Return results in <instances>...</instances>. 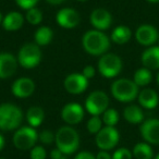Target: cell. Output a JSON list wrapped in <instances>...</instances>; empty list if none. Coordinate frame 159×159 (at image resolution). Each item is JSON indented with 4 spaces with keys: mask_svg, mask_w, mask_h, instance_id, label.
Instances as JSON below:
<instances>
[{
    "mask_svg": "<svg viewBox=\"0 0 159 159\" xmlns=\"http://www.w3.org/2000/svg\"><path fill=\"white\" fill-rule=\"evenodd\" d=\"M77 1H80V2H86V1H89V0H77Z\"/></svg>",
    "mask_w": 159,
    "mask_h": 159,
    "instance_id": "7bdbcfd3",
    "label": "cell"
},
{
    "mask_svg": "<svg viewBox=\"0 0 159 159\" xmlns=\"http://www.w3.org/2000/svg\"><path fill=\"white\" fill-rule=\"evenodd\" d=\"M38 141V133L35 128L22 126L14 132L12 143L20 150H31Z\"/></svg>",
    "mask_w": 159,
    "mask_h": 159,
    "instance_id": "8992f818",
    "label": "cell"
},
{
    "mask_svg": "<svg viewBox=\"0 0 159 159\" xmlns=\"http://www.w3.org/2000/svg\"><path fill=\"white\" fill-rule=\"evenodd\" d=\"M95 72L96 71H95V68H94V66H84V69H83L82 74L84 75L87 80H89V79H93L94 75H95Z\"/></svg>",
    "mask_w": 159,
    "mask_h": 159,
    "instance_id": "836d02e7",
    "label": "cell"
},
{
    "mask_svg": "<svg viewBox=\"0 0 159 159\" xmlns=\"http://www.w3.org/2000/svg\"><path fill=\"white\" fill-rule=\"evenodd\" d=\"M139 104L141 107L148 110L155 109L159 104V96L154 89H144L139 93Z\"/></svg>",
    "mask_w": 159,
    "mask_h": 159,
    "instance_id": "d6986e66",
    "label": "cell"
},
{
    "mask_svg": "<svg viewBox=\"0 0 159 159\" xmlns=\"http://www.w3.org/2000/svg\"><path fill=\"white\" fill-rule=\"evenodd\" d=\"M18 59L10 52H0V79L11 77L18 68Z\"/></svg>",
    "mask_w": 159,
    "mask_h": 159,
    "instance_id": "e0dca14e",
    "label": "cell"
},
{
    "mask_svg": "<svg viewBox=\"0 0 159 159\" xmlns=\"http://www.w3.org/2000/svg\"><path fill=\"white\" fill-rule=\"evenodd\" d=\"M152 80V74L150 72V70H148L147 68H141L139 70H136V72L134 73V77L133 81L139 87L146 86L148 85Z\"/></svg>",
    "mask_w": 159,
    "mask_h": 159,
    "instance_id": "484cf974",
    "label": "cell"
},
{
    "mask_svg": "<svg viewBox=\"0 0 159 159\" xmlns=\"http://www.w3.org/2000/svg\"><path fill=\"white\" fill-rule=\"evenodd\" d=\"M82 46L91 56H102L110 47V39L102 31L91 30L83 35Z\"/></svg>",
    "mask_w": 159,
    "mask_h": 159,
    "instance_id": "6da1fadb",
    "label": "cell"
},
{
    "mask_svg": "<svg viewBox=\"0 0 159 159\" xmlns=\"http://www.w3.org/2000/svg\"><path fill=\"white\" fill-rule=\"evenodd\" d=\"M52 37H53V32L48 26H40L35 32V35H34L35 44H37L39 47L47 46L52 40Z\"/></svg>",
    "mask_w": 159,
    "mask_h": 159,
    "instance_id": "cb8c5ba5",
    "label": "cell"
},
{
    "mask_svg": "<svg viewBox=\"0 0 159 159\" xmlns=\"http://www.w3.org/2000/svg\"><path fill=\"white\" fill-rule=\"evenodd\" d=\"M109 97L105 92H92L85 100V109L92 116H100L108 109Z\"/></svg>",
    "mask_w": 159,
    "mask_h": 159,
    "instance_id": "ba28073f",
    "label": "cell"
},
{
    "mask_svg": "<svg viewBox=\"0 0 159 159\" xmlns=\"http://www.w3.org/2000/svg\"><path fill=\"white\" fill-rule=\"evenodd\" d=\"M123 118L125 121L131 124H139L142 123L144 120V112L141 107L136 105H130L125 107L123 110Z\"/></svg>",
    "mask_w": 159,
    "mask_h": 159,
    "instance_id": "44dd1931",
    "label": "cell"
},
{
    "mask_svg": "<svg viewBox=\"0 0 159 159\" xmlns=\"http://www.w3.org/2000/svg\"><path fill=\"white\" fill-rule=\"evenodd\" d=\"M3 147H5V137L0 133V152L3 149Z\"/></svg>",
    "mask_w": 159,
    "mask_h": 159,
    "instance_id": "f35d334b",
    "label": "cell"
},
{
    "mask_svg": "<svg viewBox=\"0 0 159 159\" xmlns=\"http://www.w3.org/2000/svg\"><path fill=\"white\" fill-rule=\"evenodd\" d=\"M59 159H68V158H66V155H63V156H62L61 158H59Z\"/></svg>",
    "mask_w": 159,
    "mask_h": 159,
    "instance_id": "ee69618b",
    "label": "cell"
},
{
    "mask_svg": "<svg viewBox=\"0 0 159 159\" xmlns=\"http://www.w3.org/2000/svg\"><path fill=\"white\" fill-rule=\"evenodd\" d=\"M26 21L32 25H38L43 21V13L37 8H32L26 12Z\"/></svg>",
    "mask_w": 159,
    "mask_h": 159,
    "instance_id": "f1b7e54d",
    "label": "cell"
},
{
    "mask_svg": "<svg viewBox=\"0 0 159 159\" xmlns=\"http://www.w3.org/2000/svg\"><path fill=\"white\" fill-rule=\"evenodd\" d=\"M55 143L57 148L63 155H71L77 150L80 146V135L75 129L64 125L56 132Z\"/></svg>",
    "mask_w": 159,
    "mask_h": 159,
    "instance_id": "7a4b0ae2",
    "label": "cell"
},
{
    "mask_svg": "<svg viewBox=\"0 0 159 159\" xmlns=\"http://www.w3.org/2000/svg\"><path fill=\"white\" fill-rule=\"evenodd\" d=\"M96 159H112V156H111L107 150H100V152L96 155Z\"/></svg>",
    "mask_w": 159,
    "mask_h": 159,
    "instance_id": "d590c367",
    "label": "cell"
},
{
    "mask_svg": "<svg viewBox=\"0 0 159 159\" xmlns=\"http://www.w3.org/2000/svg\"><path fill=\"white\" fill-rule=\"evenodd\" d=\"M26 121L32 128H37L43 123L45 119V111L43 108L38 106H32L31 108L27 109L26 111Z\"/></svg>",
    "mask_w": 159,
    "mask_h": 159,
    "instance_id": "7402d4cb",
    "label": "cell"
},
{
    "mask_svg": "<svg viewBox=\"0 0 159 159\" xmlns=\"http://www.w3.org/2000/svg\"><path fill=\"white\" fill-rule=\"evenodd\" d=\"M156 81H157V84H158V86H159V72H158V74H157Z\"/></svg>",
    "mask_w": 159,
    "mask_h": 159,
    "instance_id": "b9f144b4",
    "label": "cell"
},
{
    "mask_svg": "<svg viewBox=\"0 0 159 159\" xmlns=\"http://www.w3.org/2000/svg\"><path fill=\"white\" fill-rule=\"evenodd\" d=\"M154 159H159V154H158V155H157V156H156V157H155V158H154Z\"/></svg>",
    "mask_w": 159,
    "mask_h": 159,
    "instance_id": "f6af8a7d",
    "label": "cell"
},
{
    "mask_svg": "<svg viewBox=\"0 0 159 159\" xmlns=\"http://www.w3.org/2000/svg\"><path fill=\"white\" fill-rule=\"evenodd\" d=\"M12 94L18 98H27L35 92V83L30 77H20L16 80L11 87Z\"/></svg>",
    "mask_w": 159,
    "mask_h": 159,
    "instance_id": "2e32d148",
    "label": "cell"
},
{
    "mask_svg": "<svg viewBox=\"0 0 159 159\" xmlns=\"http://www.w3.org/2000/svg\"><path fill=\"white\" fill-rule=\"evenodd\" d=\"M132 154L136 159H154V152L148 143H137Z\"/></svg>",
    "mask_w": 159,
    "mask_h": 159,
    "instance_id": "d4e9b609",
    "label": "cell"
},
{
    "mask_svg": "<svg viewBox=\"0 0 159 159\" xmlns=\"http://www.w3.org/2000/svg\"><path fill=\"white\" fill-rule=\"evenodd\" d=\"M159 34L154 25L142 24L137 27L135 32V39L139 45L145 47H150L158 42Z\"/></svg>",
    "mask_w": 159,
    "mask_h": 159,
    "instance_id": "7c38bea8",
    "label": "cell"
},
{
    "mask_svg": "<svg viewBox=\"0 0 159 159\" xmlns=\"http://www.w3.org/2000/svg\"><path fill=\"white\" fill-rule=\"evenodd\" d=\"M139 132L146 143L159 145V119L152 118L143 121L139 128Z\"/></svg>",
    "mask_w": 159,
    "mask_h": 159,
    "instance_id": "8fae6325",
    "label": "cell"
},
{
    "mask_svg": "<svg viewBox=\"0 0 159 159\" xmlns=\"http://www.w3.org/2000/svg\"><path fill=\"white\" fill-rule=\"evenodd\" d=\"M0 159H2V158H0Z\"/></svg>",
    "mask_w": 159,
    "mask_h": 159,
    "instance_id": "7dc6e473",
    "label": "cell"
},
{
    "mask_svg": "<svg viewBox=\"0 0 159 159\" xmlns=\"http://www.w3.org/2000/svg\"><path fill=\"white\" fill-rule=\"evenodd\" d=\"M89 21H91L93 27H95V30L104 32L111 26L112 16L108 10L104 9V8H97V9L93 10V12L91 13Z\"/></svg>",
    "mask_w": 159,
    "mask_h": 159,
    "instance_id": "9a60e30c",
    "label": "cell"
},
{
    "mask_svg": "<svg viewBox=\"0 0 159 159\" xmlns=\"http://www.w3.org/2000/svg\"><path fill=\"white\" fill-rule=\"evenodd\" d=\"M133 154L130 149L125 147H121L117 149L112 155V159H132Z\"/></svg>",
    "mask_w": 159,
    "mask_h": 159,
    "instance_id": "1f68e13d",
    "label": "cell"
},
{
    "mask_svg": "<svg viewBox=\"0 0 159 159\" xmlns=\"http://www.w3.org/2000/svg\"><path fill=\"white\" fill-rule=\"evenodd\" d=\"M147 1L150 3H158L159 2V0H147Z\"/></svg>",
    "mask_w": 159,
    "mask_h": 159,
    "instance_id": "ab89813d",
    "label": "cell"
},
{
    "mask_svg": "<svg viewBox=\"0 0 159 159\" xmlns=\"http://www.w3.org/2000/svg\"><path fill=\"white\" fill-rule=\"evenodd\" d=\"M46 1L48 3H50V5L58 6V5H61V3H63L66 0H46Z\"/></svg>",
    "mask_w": 159,
    "mask_h": 159,
    "instance_id": "74e56055",
    "label": "cell"
},
{
    "mask_svg": "<svg viewBox=\"0 0 159 159\" xmlns=\"http://www.w3.org/2000/svg\"><path fill=\"white\" fill-rule=\"evenodd\" d=\"M61 118L69 125L79 124L84 118V108L77 102H69L62 108Z\"/></svg>",
    "mask_w": 159,
    "mask_h": 159,
    "instance_id": "4fadbf2b",
    "label": "cell"
},
{
    "mask_svg": "<svg viewBox=\"0 0 159 159\" xmlns=\"http://www.w3.org/2000/svg\"><path fill=\"white\" fill-rule=\"evenodd\" d=\"M102 122L107 126H116L119 122V112L113 108H108L102 113Z\"/></svg>",
    "mask_w": 159,
    "mask_h": 159,
    "instance_id": "4316f807",
    "label": "cell"
},
{
    "mask_svg": "<svg viewBox=\"0 0 159 159\" xmlns=\"http://www.w3.org/2000/svg\"><path fill=\"white\" fill-rule=\"evenodd\" d=\"M62 156H63V154H62V152H60L57 147L50 152V158L51 159H59V158H61Z\"/></svg>",
    "mask_w": 159,
    "mask_h": 159,
    "instance_id": "8d00e7d4",
    "label": "cell"
},
{
    "mask_svg": "<svg viewBox=\"0 0 159 159\" xmlns=\"http://www.w3.org/2000/svg\"><path fill=\"white\" fill-rule=\"evenodd\" d=\"M2 20H3V16L1 14V12H0V24H2Z\"/></svg>",
    "mask_w": 159,
    "mask_h": 159,
    "instance_id": "60d3db41",
    "label": "cell"
},
{
    "mask_svg": "<svg viewBox=\"0 0 159 159\" xmlns=\"http://www.w3.org/2000/svg\"><path fill=\"white\" fill-rule=\"evenodd\" d=\"M31 159H46L47 152L43 146H34L30 152Z\"/></svg>",
    "mask_w": 159,
    "mask_h": 159,
    "instance_id": "4dcf8cb0",
    "label": "cell"
},
{
    "mask_svg": "<svg viewBox=\"0 0 159 159\" xmlns=\"http://www.w3.org/2000/svg\"><path fill=\"white\" fill-rule=\"evenodd\" d=\"M141 61L144 68L148 70L159 69V46H150L142 53Z\"/></svg>",
    "mask_w": 159,
    "mask_h": 159,
    "instance_id": "ac0fdd59",
    "label": "cell"
},
{
    "mask_svg": "<svg viewBox=\"0 0 159 159\" xmlns=\"http://www.w3.org/2000/svg\"><path fill=\"white\" fill-rule=\"evenodd\" d=\"M111 94L115 99L120 102H133L139 96V86L133 80L119 79L111 84Z\"/></svg>",
    "mask_w": 159,
    "mask_h": 159,
    "instance_id": "277c9868",
    "label": "cell"
},
{
    "mask_svg": "<svg viewBox=\"0 0 159 159\" xmlns=\"http://www.w3.org/2000/svg\"><path fill=\"white\" fill-rule=\"evenodd\" d=\"M64 89L72 95H79L86 91L89 86V80L82 73H71L64 79Z\"/></svg>",
    "mask_w": 159,
    "mask_h": 159,
    "instance_id": "30bf717a",
    "label": "cell"
},
{
    "mask_svg": "<svg viewBox=\"0 0 159 159\" xmlns=\"http://www.w3.org/2000/svg\"><path fill=\"white\" fill-rule=\"evenodd\" d=\"M131 37H132V32L126 25H119L111 33V40L118 45L126 44L131 39Z\"/></svg>",
    "mask_w": 159,
    "mask_h": 159,
    "instance_id": "603a6c76",
    "label": "cell"
},
{
    "mask_svg": "<svg viewBox=\"0 0 159 159\" xmlns=\"http://www.w3.org/2000/svg\"><path fill=\"white\" fill-rule=\"evenodd\" d=\"M158 46H159V37H158Z\"/></svg>",
    "mask_w": 159,
    "mask_h": 159,
    "instance_id": "bcb514c9",
    "label": "cell"
},
{
    "mask_svg": "<svg viewBox=\"0 0 159 159\" xmlns=\"http://www.w3.org/2000/svg\"><path fill=\"white\" fill-rule=\"evenodd\" d=\"M23 112L18 106L10 102L0 105V130L13 131L21 125Z\"/></svg>",
    "mask_w": 159,
    "mask_h": 159,
    "instance_id": "3957f363",
    "label": "cell"
},
{
    "mask_svg": "<svg viewBox=\"0 0 159 159\" xmlns=\"http://www.w3.org/2000/svg\"><path fill=\"white\" fill-rule=\"evenodd\" d=\"M24 24V16L18 11L8 13L2 20V26L8 32L19 31Z\"/></svg>",
    "mask_w": 159,
    "mask_h": 159,
    "instance_id": "ffe728a7",
    "label": "cell"
},
{
    "mask_svg": "<svg viewBox=\"0 0 159 159\" xmlns=\"http://www.w3.org/2000/svg\"><path fill=\"white\" fill-rule=\"evenodd\" d=\"M55 139H56V134H53L49 130H44L38 134V139L43 144H45V145H50L51 143L55 142Z\"/></svg>",
    "mask_w": 159,
    "mask_h": 159,
    "instance_id": "f546056e",
    "label": "cell"
},
{
    "mask_svg": "<svg viewBox=\"0 0 159 159\" xmlns=\"http://www.w3.org/2000/svg\"><path fill=\"white\" fill-rule=\"evenodd\" d=\"M18 62L25 69L36 68L42 61V50L34 43H27L20 48L18 53Z\"/></svg>",
    "mask_w": 159,
    "mask_h": 159,
    "instance_id": "5b68a950",
    "label": "cell"
},
{
    "mask_svg": "<svg viewBox=\"0 0 159 159\" xmlns=\"http://www.w3.org/2000/svg\"><path fill=\"white\" fill-rule=\"evenodd\" d=\"M122 60L115 53H105L100 56L98 61V71L104 77L112 79L116 77L122 70Z\"/></svg>",
    "mask_w": 159,
    "mask_h": 159,
    "instance_id": "52a82bcc",
    "label": "cell"
},
{
    "mask_svg": "<svg viewBox=\"0 0 159 159\" xmlns=\"http://www.w3.org/2000/svg\"><path fill=\"white\" fill-rule=\"evenodd\" d=\"M120 135L115 126H104L96 134V145L100 150H110L119 143Z\"/></svg>",
    "mask_w": 159,
    "mask_h": 159,
    "instance_id": "9c48e42d",
    "label": "cell"
},
{
    "mask_svg": "<svg viewBox=\"0 0 159 159\" xmlns=\"http://www.w3.org/2000/svg\"><path fill=\"white\" fill-rule=\"evenodd\" d=\"M39 0H16V5L23 10H30L32 8H35Z\"/></svg>",
    "mask_w": 159,
    "mask_h": 159,
    "instance_id": "d6a6232c",
    "label": "cell"
},
{
    "mask_svg": "<svg viewBox=\"0 0 159 159\" xmlns=\"http://www.w3.org/2000/svg\"><path fill=\"white\" fill-rule=\"evenodd\" d=\"M74 159H96V156H94L92 152H80Z\"/></svg>",
    "mask_w": 159,
    "mask_h": 159,
    "instance_id": "e575fe53",
    "label": "cell"
},
{
    "mask_svg": "<svg viewBox=\"0 0 159 159\" xmlns=\"http://www.w3.org/2000/svg\"><path fill=\"white\" fill-rule=\"evenodd\" d=\"M86 128L91 134L96 135L102 129V119H100L99 116H92L91 119L87 121Z\"/></svg>",
    "mask_w": 159,
    "mask_h": 159,
    "instance_id": "83f0119b",
    "label": "cell"
},
{
    "mask_svg": "<svg viewBox=\"0 0 159 159\" xmlns=\"http://www.w3.org/2000/svg\"><path fill=\"white\" fill-rule=\"evenodd\" d=\"M56 21L63 29L72 30L79 25L80 14L72 8H63L57 12Z\"/></svg>",
    "mask_w": 159,
    "mask_h": 159,
    "instance_id": "5bb4252c",
    "label": "cell"
}]
</instances>
